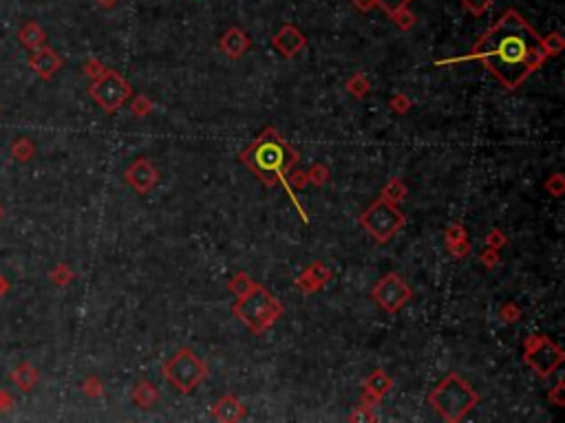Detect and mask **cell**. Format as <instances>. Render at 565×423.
<instances>
[{"label":"cell","mask_w":565,"mask_h":423,"mask_svg":"<svg viewBox=\"0 0 565 423\" xmlns=\"http://www.w3.org/2000/svg\"><path fill=\"white\" fill-rule=\"evenodd\" d=\"M214 415L221 421H236L239 417H243V406L234 397H223L214 406Z\"/></svg>","instance_id":"cell-16"},{"label":"cell","mask_w":565,"mask_h":423,"mask_svg":"<svg viewBox=\"0 0 565 423\" xmlns=\"http://www.w3.org/2000/svg\"><path fill=\"white\" fill-rule=\"evenodd\" d=\"M51 278L56 280L58 285H66V282L73 278V273L69 271V267H66V265H58V269L51 273Z\"/></svg>","instance_id":"cell-22"},{"label":"cell","mask_w":565,"mask_h":423,"mask_svg":"<svg viewBox=\"0 0 565 423\" xmlns=\"http://www.w3.org/2000/svg\"><path fill=\"white\" fill-rule=\"evenodd\" d=\"M472 55L482 60L506 88H517L548 58V51L535 29H530L517 11H508L495 27L488 29Z\"/></svg>","instance_id":"cell-1"},{"label":"cell","mask_w":565,"mask_h":423,"mask_svg":"<svg viewBox=\"0 0 565 423\" xmlns=\"http://www.w3.org/2000/svg\"><path fill=\"white\" fill-rule=\"evenodd\" d=\"M409 3H411V0H373V5L382 7L387 13H391V16H395L397 11H402V9H407Z\"/></svg>","instance_id":"cell-19"},{"label":"cell","mask_w":565,"mask_h":423,"mask_svg":"<svg viewBox=\"0 0 565 423\" xmlns=\"http://www.w3.org/2000/svg\"><path fill=\"white\" fill-rule=\"evenodd\" d=\"M404 194H407V190H404V186L397 179L391 181L389 186L385 188V198L387 201H400V198H404Z\"/></svg>","instance_id":"cell-20"},{"label":"cell","mask_w":565,"mask_h":423,"mask_svg":"<svg viewBox=\"0 0 565 423\" xmlns=\"http://www.w3.org/2000/svg\"><path fill=\"white\" fill-rule=\"evenodd\" d=\"M29 66H31L33 73H38L42 80H51L60 71L62 58L53 49H49V47L42 44L40 49L31 51V55H29Z\"/></svg>","instance_id":"cell-10"},{"label":"cell","mask_w":565,"mask_h":423,"mask_svg":"<svg viewBox=\"0 0 565 423\" xmlns=\"http://www.w3.org/2000/svg\"><path fill=\"white\" fill-rule=\"evenodd\" d=\"M247 47H250V40L245 38V33L239 31V29H230L223 35V40H221V49L228 55H232V58H241Z\"/></svg>","instance_id":"cell-15"},{"label":"cell","mask_w":565,"mask_h":423,"mask_svg":"<svg viewBox=\"0 0 565 423\" xmlns=\"http://www.w3.org/2000/svg\"><path fill=\"white\" fill-rule=\"evenodd\" d=\"M3 214H5V212H3V208H0V218H3Z\"/></svg>","instance_id":"cell-27"},{"label":"cell","mask_w":565,"mask_h":423,"mask_svg":"<svg viewBox=\"0 0 565 423\" xmlns=\"http://www.w3.org/2000/svg\"><path fill=\"white\" fill-rule=\"evenodd\" d=\"M371 296L385 311L395 314V311H400L411 300V289L397 273H389L375 285Z\"/></svg>","instance_id":"cell-8"},{"label":"cell","mask_w":565,"mask_h":423,"mask_svg":"<svg viewBox=\"0 0 565 423\" xmlns=\"http://www.w3.org/2000/svg\"><path fill=\"white\" fill-rule=\"evenodd\" d=\"M281 311L283 309L269 296V291H265L261 285H254V282L243 293H239V302L234 304V314L254 330L269 326L281 316Z\"/></svg>","instance_id":"cell-3"},{"label":"cell","mask_w":565,"mask_h":423,"mask_svg":"<svg viewBox=\"0 0 565 423\" xmlns=\"http://www.w3.org/2000/svg\"><path fill=\"white\" fill-rule=\"evenodd\" d=\"M429 401L433 403V408L440 412L446 421H460L472 410V406L479 401V397L462 377L448 375L431 393Z\"/></svg>","instance_id":"cell-2"},{"label":"cell","mask_w":565,"mask_h":423,"mask_svg":"<svg viewBox=\"0 0 565 423\" xmlns=\"http://www.w3.org/2000/svg\"><path fill=\"white\" fill-rule=\"evenodd\" d=\"M100 5H102V7H113V5H115V0H100Z\"/></svg>","instance_id":"cell-26"},{"label":"cell","mask_w":565,"mask_h":423,"mask_svg":"<svg viewBox=\"0 0 565 423\" xmlns=\"http://www.w3.org/2000/svg\"><path fill=\"white\" fill-rule=\"evenodd\" d=\"M543 47H545V51H548V55H550V53H559L561 47H563L561 35H559V33L548 35V40H543Z\"/></svg>","instance_id":"cell-23"},{"label":"cell","mask_w":565,"mask_h":423,"mask_svg":"<svg viewBox=\"0 0 565 423\" xmlns=\"http://www.w3.org/2000/svg\"><path fill=\"white\" fill-rule=\"evenodd\" d=\"M163 375L181 393H192L199 383H202L208 375L206 364L199 359L190 348H181L163 364Z\"/></svg>","instance_id":"cell-5"},{"label":"cell","mask_w":565,"mask_h":423,"mask_svg":"<svg viewBox=\"0 0 565 423\" xmlns=\"http://www.w3.org/2000/svg\"><path fill=\"white\" fill-rule=\"evenodd\" d=\"M13 406V397L5 391H0V412H7Z\"/></svg>","instance_id":"cell-24"},{"label":"cell","mask_w":565,"mask_h":423,"mask_svg":"<svg viewBox=\"0 0 565 423\" xmlns=\"http://www.w3.org/2000/svg\"><path fill=\"white\" fill-rule=\"evenodd\" d=\"M11 381H13L21 391L29 393V391L33 388V386L38 383V371H35L31 364L23 362V364H18L16 369L11 371Z\"/></svg>","instance_id":"cell-14"},{"label":"cell","mask_w":565,"mask_h":423,"mask_svg":"<svg viewBox=\"0 0 565 423\" xmlns=\"http://www.w3.org/2000/svg\"><path fill=\"white\" fill-rule=\"evenodd\" d=\"M18 40H21L23 47H27L29 51H35V49H40L47 40V33L45 29L38 25V23H27L21 27V31H18Z\"/></svg>","instance_id":"cell-13"},{"label":"cell","mask_w":565,"mask_h":423,"mask_svg":"<svg viewBox=\"0 0 565 423\" xmlns=\"http://www.w3.org/2000/svg\"><path fill=\"white\" fill-rule=\"evenodd\" d=\"M88 93L106 110V113H115V110L131 97V86L120 76V73L102 71L95 78V82L91 84Z\"/></svg>","instance_id":"cell-7"},{"label":"cell","mask_w":565,"mask_h":423,"mask_svg":"<svg viewBox=\"0 0 565 423\" xmlns=\"http://www.w3.org/2000/svg\"><path fill=\"white\" fill-rule=\"evenodd\" d=\"M7 291H9V282L3 278V275H0V298H3Z\"/></svg>","instance_id":"cell-25"},{"label":"cell","mask_w":565,"mask_h":423,"mask_svg":"<svg viewBox=\"0 0 565 423\" xmlns=\"http://www.w3.org/2000/svg\"><path fill=\"white\" fill-rule=\"evenodd\" d=\"M11 157L16 159V161H21V163H27L33 155H35V145H33V141L31 139H25V137H21V139H16L13 143H11Z\"/></svg>","instance_id":"cell-17"},{"label":"cell","mask_w":565,"mask_h":423,"mask_svg":"<svg viewBox=\"0 0 565 423\" xmlns=\"http://www.w3.org/2000/svg\"><path fill=\"white\" fill-rule=\"evenodd\" d=\"M274 47L281 53H285L287 58H291V55H296L305 47V38H303V33L296 31L294 27H285L283 31H279V35L274 38Z\"/></svg>","instance_id":"cell-12"},{"label":"cell","mask_w":565,"mask_h":423,"mask_svg":"<svg viewBox=\"0 0 565 423\" xmlns=\"http://www.w3.org/2000/svg\"><path fill=\"white\" fill-rule=\"evenodd\" d=\"M245 163H250L254 170L261 172L263 177L265 174H283L285 170V165L291 163V159H294V155H291L287 150V145L285 141H281L274 133H267L261 141H257V145L254 148L247 150L245 155Z\"/></svg>","instance_id":"cell-4"},{"label":"cell","mask_w":565,"mask_h":423,"mask_svg":"<svg viewBox=\"0 0 565 423\" xmlns=\"http://www.w3.org/2000/svg\"><path fill=\"white\" fill-rule=\"evenodd\" d=\"M360 223L375 238V241L387 243L389 238H393V234L404 225V216L397 212L393 201L378 198L375 203L362 214Z\"/></svg>","instance_id":"cell-6"},{"label":"cell","mask_w":565,"mask_h":423,"mask_svg":"<svg viewBox=\"0 0 565 423\" xmlns=\"http://www.w3.org/2000/svg\"><path fill=\"white\" fill-rule=\"evenodd\" d=\"M464 7L470 11V13H475V16H482L488 11L490 7V0H464Z\"/></svg>","instance_id":"cell-21"},{"label":"cell","mask_w":565,"mask_h":423,"mask_svg":"<svg viewBox=\"0 0 565 423\" xmlns=\"http://www.w3.org/2000/svg\"><path fill=\"white\" fill-rule=\"evenodd\" d=\"M126 181L131 183V186L139 192V194H146L155 188L157 183V172L151 165L148 159H137L129 170H126Z\"/></svg>","instance_id":"cell-11"},{"label":"cell","mask_w":565,"mask_h":423,"mask_svg":"<svg viewBox=\"0 0 565 423\" xmlns=\"http://www.w3.org/2000/svg\"><path fill=\"white\" fill-rule=\"evenodd\" d=\"M525 348H528L525 362L530 364L539 375H550V371L554 369V366H559L561 359H563L561 348L554 346L550 340L541 338V335L528 340Z\"/></svg>","instance_id":"cell-9"},{"label":"cell","mask_w":565,"mask_h":423,"mask_svg":"<svg viewBox=\"0 0 565 423\" xmlns=\"http://www.w3.org/2000/svg\"><path fill=\"white\" fill-rule=\"evenodd\" d=\"M367 388H369V393H373L375 397H382L385 393H389V388H391V379L382 373V371H375L369 379H367Z\"/></svg>","instance_id":"cell-18"}]
</instances>
